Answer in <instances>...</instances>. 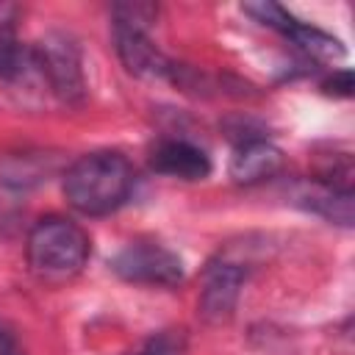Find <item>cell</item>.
<instances>
[{
	"label": "cell",
	"mask_w": 355,
	"mask_h": 355,
	"mask_svg": "<svg viewBox=\"0 0 355 355\" xmlns=\"http://www.w3.org/2000/svg\"><path fill=\"white\" fill-rule=\"evenodd\" d=\"M111 269L139 286H178L183 280V261L175 250L158 241H130L114 258Z\"/></svg>",
	"instance_id": "obj_4"
},
{
	"label": "cell",
	"mask_w": 355,
	"mask_h": 355,
	"mask_svg": "<svg viewBox=\"0 0 355 355\" xmlns=\"http://www.w3.org/2000/svg\"><path fill=\"white\" fill-rule=\"evenodd\" d=\"M136 172L122 153L97 150L80 155L64 175L67 202L86 216H105L128 202Z\"/></svg>",
	"instance_id": "obj_1"
},
{
	"label": "cell",
	"mask_w": 355,
	"mask_h": 355,
	"mask_svg": "<svg viewBox=\"0 0 355 355\" xmlns=\"http://www.w3.org/2000/svg\"><path fill=\"white\" fill-rule=\"evenodd\" d=\"M17 6L0 3V83L17 80L31 64V50H25L17 36Z\"/></svg>",
	"instance_id": "obj_10"
},
{
	"label": "cell",
	"mask_w": 355,
	"mask_h": 355,
	"mask_svg": "<svg viewBox=\"0 0 355 355\" xmlns=\"http://www.w3.org/2000/svg\"><path fill=\"white\" fill-rule=\"evenodd\" d=\"M322 89L327 94H336V97H349L352 94V72L349 69H336L324 83Z\"/></svg>",
	"instance_id": "obj_13"
},
{
	"label": "cell",
	"mask_w": 355,
	"mask_h": 355,
	"mask_svg": "<svg viewBox=\"0 0 355 355\" xmlns=\"http://www.w3.org/2000/svg\"><path fill=\"white\" fill-rule=\"evenodd\" d=\"M244 266L236 261H214L202 275V288L197 300V311L208 324H222L236 313L241 286H244Z\"/></svg>",
	"instance_id": "obj_5"
},
{
	"label": "cell",
	"mask_w": 355,
	"mask_h": 355,
	"mask_svg": "<svg viewBox=\"0 0 355 355\" xmlns=\"http://www.w3.org/2000/svg\"><path fill=\"white\" fill-rule=\"evenodd\" d=\"M114 44H116L119 61L125 64V69L130 75H139V78H169V72L175 67L153 44L147 31L128 28V25H114Z\"/></svg>",
	"instance_id": "obj_6"
},
{
	"label": "cell",
	"mask_w": 355,
	"mask_h": 355,
	"mask_svg": "<svg viewBox=\"0 0 355 355\" xmlns=\"http://www.w3.org/2000/svg\"><path fill=\"white\" fill-rule=\"evenodd\" d=\"M31 64L39 69V75L47 80L50 92L61 103L80 105L86 100L83 58H80L78 42L69 33H61V31L44 33L31 50Z\"/></svg>",
	"instance_id": "obj_3"
},
{
	"label": "cell",
	"mask_w": 355,
	"mask_h": 355,
	"mask_svg": "<svg viewBox=\"0 0 355 355\" xmlns=\"http://www.w3.org/2000/svg\"><path fill=\"white\" fill-rule=\"evenodd\" d=\"M180 352H183V338L175 336L172 330H164V333L150 336L136 349V355H180Z\"/></svg>",
	"instance_id": "obj_12"
},
{
	"label": "cell",
	"mask_w": 355,
	"mask_h": 355,
	"mask_svg": "<svg viewBox=\"0 0 355 355\" xmlns=\"http://www.w3.org/2000/svg\"><path fill=\"white\" fill-rule=\"evenodd\" d=\"M280 33L286 36V39H291L305 55H311L313 61H336V58H344V44L336 39V36H330V33H324V31H319V28H313V25H308V22H300V19H294V17H288L283 25H280Z\"/></svg>",
	"instance_id": "obj_11"
},
{
	"label": "cell",
	"mask_w": 355,
	"mask_h": 355,
	"mask_svg": "<svg viewBox=\"0 0 355 355\" xmlns=\"http://www.w3.org/2000/svg\"><path fill=\"white\" fill-rule=\"evenodd\" d=\"M283 169V153L266 139H247L230 158V178L236 183H261Z\"/></svg>",
	"instance_id": "obj_9"
},
{
	"label": "cell",
	"mask_w": 355,
	"mask_h": 355,
	"mask_svg": "<svg viewBox=\"0 0 355 355\" xmlns=\"http://www.w3.org/2000/svg\"><path fill=\"white\" fill-rule=\"evenodd\" d=\"M294 202L327 222H336L341 227L352 225V191L349 189H338L330 186L324 180H305L300 186H294L291 191Z\"/></svg>",
	"instance_id": "obj_8"
},
{
	"label": "cell",
	"mask_w": 355,
	"mask_h": 355,
	"mask_svg": "<svg viewBox=\"0 0 355 355\" xmlns=\"http://www.w3.org/2000/svg\"><path fill=\"white\" fill-rule=\"evenodd\" d=\"M92 252L86 230L67 216H42L28 233V263L36 277L64 283L75 277Z\"/></svg>",
	"instance_id": "obj_2"
},
{
	"label": "cell",
	"mask_w": 355,
	"mask_h": 355,
	"mask_svg": "<svg viewBox=\"0 0 355 355\" xmlns=\"http://www.w3.org/2000/svg\"><path fill=\"white\" fill-rule=\"evenodd\" d=\"M0 355H22L17 338H14L3 324H0Z\"/></svg>",
	"instance_id": "obj_14"
},
{
	"label": "cell",
	"mask_w": 355,
	"mask_h": 355,
	"mask_svg": "<svg viewBox=\"0 0 355 355\" xmlns=\"http://www.w3.org/2000/svg\"><path fill=\"white\" fill-rule=\"evenodd\" d=\"M150 166L161 175L180 178V180H202L211 175V158L205 155V150L186 139L158 141L150 155Z\"/></svg>",
	"instance_id": "obj_7"
}]
</instances>
